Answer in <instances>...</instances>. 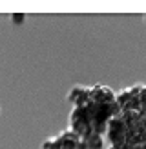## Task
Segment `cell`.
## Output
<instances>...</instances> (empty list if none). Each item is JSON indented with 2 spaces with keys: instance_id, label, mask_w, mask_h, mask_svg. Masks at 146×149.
I'll use <instances>...</instances> for the list:
<instances>
[{
  "instance_id": "cell-3",
  "label": "cell",
  "mask_w": 146,
  "mask_h": 149,
  "mask_svg": "<svg viewBox=\"0 0 146 149\" xmlns=\"http://www.w3.org/2000/svg\"><path fill=\"white\" fill-rule=\"evenodd\" d=\"M11 20L15 22V24H22V22L26 20V15L24 13H13L11 15Z\"/></svg>"
},
{
  "instance_id": "cell-1",
  "label": "cell",
  "mask_w": 146,
  "mask_h": 149,
  "mask_svg": "<svg viewBox=\"0 0 146 149\" xmlns=\"http://www.w3.org/2000/svg\"><path fill=\"white\" fill-rule=\"evenodd\" d=\"M68 100L73 106L69 115V129L82 136L86 142L91 138H104L108 122L121 111L117 93L100 84L90 87H71Z\"/></svg>"
},
{
  "instance_id": "cell-2",
  "label": "cell",
  "mask_w": 146,
  "mask_h": 149,
  "mask_svg": "<svg viewBox=\"0 0 146 149\" xmlns=\"http://www.w3.org/2000/svg\"><path fill=\"white\" fill-rule=\"evenodd\" d=\"M40 149H88L86 140L71 129L62 131L58 136H49L42 142Z\"/></svg>"
},
{
  "instance_id": "cell-4",
  "label": "cell",
  "mask_w": 146,
  "mask_h": 149,
  "mask_svg": "<svg viewBox=\"0 0 146 149\" xmlns=\"http://www.w3.org/2000/svg\"><path fill=\"white\" fill-rule=\"evenodd\" d=\"M144 20H146V15H144Z\"/></svg>"
}]
</instances>
